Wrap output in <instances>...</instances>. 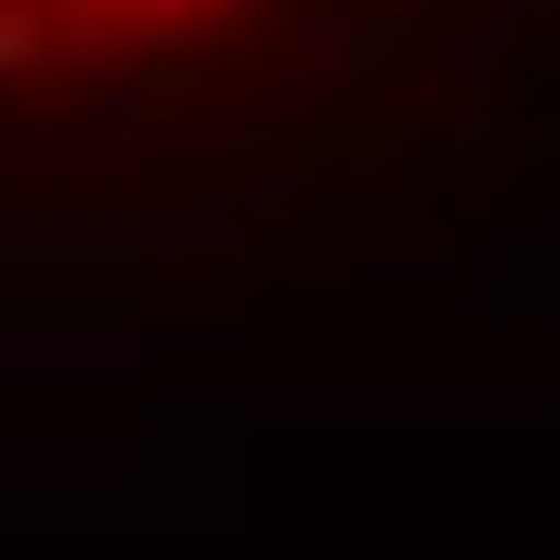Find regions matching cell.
Returning <instances> with one entry per match:
<instances>
[{
    "instance_id": "6da1fadb",
    "label": "cell",
    "mask_w": 560,
    "mask_h": 560,
    "mask_svg": "<svg viewBox=\"0 0 560 560\" xmlns=\"http://www.w3.org/2000/svg\"><path fill=\"white\" fill-rule=\"evenodd\" d=\"M39 66V13H0V79H26Z\"/></svg>"
},
{
    "instance_id": "7a4b0ae2",
    "label": "cell",
    "mask_w": 560,
    "mask_h": 560,
    "mask_svg": "<svg viewBox=\"0 0 560 560\" xmlns=\"http://www.w3.org/2000/svg\"><path fill=\"white\" fill-rule=\"evenodd\" d=\"M170 13H183V0H170Z\"/></svg>"
}]
</instances>
